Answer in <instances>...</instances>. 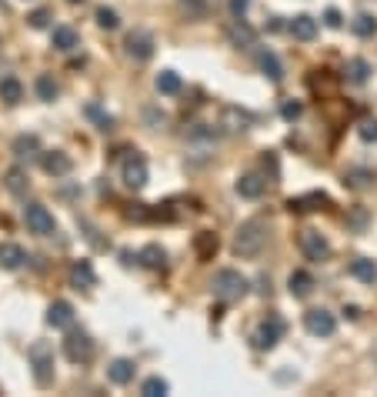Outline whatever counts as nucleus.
I'll list each match as a JSON object with an SVG mask.
<instances>
[{
    "mask_svg": "<svg viewBox=\"0 0 377 397\" xmlns=\"http://www.w3.org/2000/svg\"><path fill=\"white\" fill-rule=\"evenodd\" d=\"M267 244V224L260 220V217H251V220H244L237 234H234V254L244 260H254L260 250Z\"/></svg>",
    "mask_w": 377,
    "mask_h": 397,
    "instance_id": "nucleus-1",
    "label": "nucleus"
},
{
    "mask_svg": "<svg viewBox=\"0 0 377 397\" xmlns=\"http://www.w3.org/2000/svg\"><path fill=\"white\" fill-rule=\"evenodd\" d=\"M247 277L241 274V271H234V267H224V271H217L214 274V284H211V290H214V297H221L224 304H234V301H241L244 294H247Z\"/></svg>",
    "mask_w": 377,
    "mask_h": 397,
    "instance_id": "nucleus-2",
    "label": "nucleus"
},
{
    "mask_svg": "<svg viewBox=\"0 0 377 397\" xmlns=\"http://www.w3.org/2000/svg\"><path fill=\"white\" fill-rule=\"evenodd\" d=\"M27 361H31V370H34V381L47 387L54 381V344L50 340H34L27 347Z\"/></svg>",
    "mask_w": 377,
    "mask_h": 397,
    "instance_id": "nucleus-3",
    "label": "nucleus"
},
{
    "mask_svg": "<svg viewBox=\"0 0 377 397\" xmlns=\"http://www.w3.org/2000/svg\"><path fill=\"white\" fill-rule=\"evenodd\" d=\"M64 357L71 361V364H87L94 357V340L87 331H71V334L64 337Z\"/></svg>",
    "mask_w": 377,
    "mask_h": 397,
    "instance_id": "nucleus-4",
    "label": "nucleus"
},
{
    "mask_svg": "<svg viewBox=\"0 0 377 397\" xmlns=\"http://www.w3.org/2000/svg\"><path fill=\"white\" fill-rule=\"evenodd\" d=\"M24 224H27V230L37 234V237H50V234L57 230V220H54V214L47 211L44 204H27V207H24Z\"/></svg>",
    "mask_w": 377,
    "mask_h": 397,
    "instance_id": "nucleus-5",
    "label": "nucleus"
},
{
    "mask_svg": "<svg viewBox=\"0 0 377 397\" xmlns=\"http://www.w3.org/2000/svg\"><path fill=\"white\" fill-rule=\"evenodd\" d=\"M284 337V321L277 317V314H267L264 321L257 324V331H254V347L257 351H271V347H277V340Z\"/></svg>",
    "mask_w": 377,
    "mask_h": 397,
    "instance_id": "nucleus-6",
    "label": "nucleus"
},
{
    "mask_svg": "<svg viewBox=\"0 0 377 397\" xmlns=\"http://www.w3.org/2000/svg\"><path fill=\"white\" fill-rule=\"evenodd\" d=\"M154 37L147 31H131L127 33V40H124V54L131 57L134 63H147L154 57Z\"/></svg>",
    "mask_w": 377,
    "mask_h": 397,
    "instance_id": "nucleus-7",
    "label": "nucleus"
},
{
    "mask_svg": "<svg viewBox=\"0 0 377 397\" xmlns=\"http://www.w3.org/2000/svg\"><path fill=\"white\" fill-rule=\"evenodd\" d=\"M301 254L307 260H314V264H320V260L331 257V244H327V237L320 234V230H301Z\"/></svg>",
    "mask_w": 377,
    "mask_h": 397,
    "instance_id": "nucleus-8",
    "label": "nucleus"
},
{
    "mask_svg": "<svg viewBox=\"0 0 377 397\" xmlns=\"http://www.w3.org/2000/svg\"><path fill=\"white\" fill-rule=\"evenodd\" d=\"M304 327H307V334L314 337H331L337 331V317L331 310H324V307H314V310L304 314Z\"/></svg>",
    "mask_w": 377,
    "mask_h": 397,
    "instance_id": "nucleus-9",
    "label": "nucleus"
},
{
    "mask_svg": "<svg viewBox=\"0 0 377 397\" xmlns=\"http://www.w3.org/2000/svg\"><path fill=\"white\" fill-rule=\"evenodd\" d=\"M121 174H124V183H127L131 190H140V187H147V181H151V170H147V160H144V157H127Z\"/></svg>",
    "mask_w": 377,
    "mask_h": 397,
    "instance_id": "nucleus-10",
    "label": "nucleus"
},
{
    "mask_svg": "<svg viewBox=\"0 0 377 397\" xmlns=\"http://www.w3.org/2000/svg\"><path fill=\"white\" fill-rule=\"evenodd\" d=\"M227 40L234 47H241V50H251V47L257 44V33H254V27H247L244 17H234V20L227 24Z\"/></svg>",
    "mask_w": 377,
    "mask_h": 397,
    "instance_id": "nucleus-11",
    "label": "nucleus"
},
{
    "mask_svg": "<svg viewBox=\"0 0 377 397\" xmlns=\"http://www.w3.org/2000/svg\"><path fill=\"white\" fill-rule=\"evenodd\" d=\"M67 280H71V287H77V290H91L94 284H97L94 264L91 260H74L71 271H67Z\"/></svg>",
    "mask_w": 377,
    "mask_h": 397,
    "instance_id": "nucleus-12",
    "label": "nucleus"
},
{
    "mask_svg": "<svg viewBox=\"0 0 377 397\" xmlns=\"http://www.w3.org/2000/svg\"><path fill=\"white\" fill-rule=\"evenodd\" d=\"M251 123H254V114H251V110H241V107L221 110V127H227L230 134H244Z\"/></svg>",
    "mask_w": 377,
    "mask_h": 397,
    "instance_id": "nucleus-13",
    "label": "nucleus"
},
{
    "mask_svg": "<svg viewBox=\"0 0 377 397\" xmlns=\"http://www.w3.org/2000/svg\"><path fill=\"white\" fill-rule=\"evenodd\" d=\"M137 374V364L131 361V357H117V361H110L107 364V381L117 384V387H124V384H131Z\"/></svg>",
    "mask_w": 377,
    "mask_h": 397,
    "instance_id": "nucleus-14",
    "label": "nucleus"
},
{
    "mask_svg": "<svg viewBox=\"0 0 377 397\" xmlns=\"http://www.w3.org/2000/svg\"><path fill=\"white\" fill-rule=\"evenodd\" d=\"M40 164H44V170L50 174V177H67V174H71V167H74V160H71L64 151L40 153Z\"/></svg>",
    "mask_w": 377,
    "mask_h": 397,
    "instance_id": "nucleus-15",
    "label": "nucleus"
},
{
    "mask_svg": "<svg viewBox=\"0 0 377 397\" xmlns=\"http://www.w3.org/2000/svg\"><path fill=\"white\" fill-rule=\"evenodd\" d=\"M27 264V250L20 244H14V241H3L0 244V267L3 271H20Z\"/></svg>",
    "mask_w": 377,
    "mask_h": 397,
    "instance_id": "nucleus-16",
    "label": "nucleus"
},
{
    "mask_svg": "<svg viewBox=\"0 0 377 397\" xmlns=\"http://www.w3.org/2000/svg\"><path fill=\"white\" fill-rule=\"evenodd\" d=\"M257 70L267 77V80H274V84H281V80H284V63L277 61V54H274V50H260V54H257Z\"/></svg>",
    "mask_w": 377,
    "mask_h": 397,
    "instance_id": "nucleus-17",
    "label": "nucleus"
},
{
    "mask_svg": "<svg viewBox=\"0 0 377 397\" xmlns=\"http://www.w3.org/2000/svg\"><path fill=\"white\" fill-rule=\"evenodd\" d=\"M327 204H331V197H327V194L311 190V194H304V197H290V200H287V211L301 214V211H320V207H327Z\"/></svg>",
    "mask_w": 377,
    "mask_h": 397,
    "instance_id": "nucleus-18",
    "label": "nucleus"
},
{
    "mask_svg": "<svg viewBox=\"0 0 377 397\" xmlns=\"http://www.w3.org/2000/svg\"><path fill=\"white\" fill-rule=\"evenodd\" d=\"M47 324L50 327H71L74 324V304L71 301H54L47 307Z\"/></svg>",
    "mask_w": 377,
    "mask_h": 397,
    "instance_id": "nucleus-19",
    "label": "nucleus"
},
{
    "mask_svg": "<svg viewBox=\"0 0 377 397\" xmlns=\"http://www.w3.org/2000/svg\"><path fill=\"white\" fill-rule=\"evenodd\" d=\"M287 31L294 40H314L317 37V20L311 14H297L290 24H287Z\"/></svg>",
    "mask_w": 377,
    "mask_h": 397,
    "instance_id": "nucleus-20",
    "label": "nucleus"
},
{
    "mask_svg": "<svg viewBox=\"0 0 377 397\" xmlns=\"http://www.w3.org/2000/svg\"><path fill=\"white\" fill-rule=\"evenodd\" d=\"M264 190H267V181H264L260 174H244L241 181H237V194H241L244 200L264 197Z\"/></svg>",
    "mask_w": 377,
    "mask_h": 397,
    "instance_id": "nucleus-21",
    "label": "nucleus"
},
{
    "mask_svg": "<svg viewBox=\"0 0 377 397\" xmlns=\"http://www.w3.org/2000/svg\"><path fill=\"white\" fill-rule=\"evenodd\" d=\"M3 187L14 194V197H24L27 190H31V177H27V170L24 167H10L3 174Z\"/></svg>",
    "mask_w": 377,
    "mask_h": 397,
    "instance_id": "nucleus-22",
    "label": "nucleus"
},
{
    "mask_svg": "<svg viewBox=\"0 0 377 397\" xmlns=\"http://www.w3.org/2000/svg\"><path fill=\"white\" fill-rule=\"evenodd\" d=\"M217 247H221V241H217V234H214V230H200V234L194 237V254H197V260H214Z\"/></svg>",
    "mask_w": 377,
    "mask_h": 397,
    "instance_id": "nucleus-23",
    "label": "nucleus"
},
{
    "mask_svg": "<svg viewBox=\"0 0 377 397\" xmlns=\"http://www.w3.org/2000/svg\"><path fill=\"white\" fill-rule=\"evenodd\" d=\"M287 290H290V297H311L314 277L307 274V271H290V277H287Z\"/></svg>",
    "mask_w": 377,
    "mask_h": 397,
    "instance_id": "nucleus-24",
    "label": "nucleus"
},
{
    "mask_svg": "<svg viewBox=\"0 0 377 397\" xmlns=\"http://www.w3.org/2000/svg\"><path fill=\"white\" fill-rule=\"evenodd\" d=\"M37 153H40V140H37V134H20V137L14 140L17 160H31V157H37Z\"/></svg>",
    "mask_w": 377,
    "mask_h": 397,
    "instance_id": "nucleus-25",
    "label": "nucleus"
},
{
    "mask_svg": "<svg viewBox=\"0 0 377 397\" xmlns=\"http://www.w3.org/2000/svg\"><path fill=\"white\" fill-rule=\"evenodd\" d=\"M50 44H54V50H61V54H71L77 47V31L74 27H54L50 31Z\"/></svg>",
    "mask_w": 377,
    "mask_h": 397,
    "instance_id": "nucleus-26",
    "label": "nucleus"
},
{
    "mask_svg": "<svg viewBox=\"0 0 377 397\" xmlns=\"http://www.w3.org/2000/svg\"><path fill=\"white\" fill-rule=\"evenodd\" d=\"M154 87L157 93H164V97H174V93H181V74H174V70H161V74L154 77Z\"/></svg>",
    "mask_w": 377,
    "mask_h": 397,
    "instance_id": "nucleus-27",
    "label": "nucleus"
},
{
    "mask_svg": "<svg viewBox=\"0 0 377 397\" xmlns=\"http://www.w3.org/2000/svg\"><path fill=\"white\" fill-rule=\"evenodd\" d=\"M137 264H144V267H151V271H161L167 264V254L161 244H147L140 254H137Z\"/></svg>",
    "mask_w": 377,
    "mask_h": 397,
    "instance_id": "nucleus-28",
    "label": "nucleus"
},
{
    "mask_svg": "<svg viewBox=\"0 0 377 397\" xmlns=\"http://www.w3.org/2000/svg\"><path fill=\"white\" fill-rule=\"evenodd\" d=\"M344 77L350 80V84H367V77H371V63L364 61V57H350L347 61V67H344Z\"/></svg>",
    "mask_w": 377,
    "mask_h": 397,
    "instance_id": "nucleus-29",
    "label": "nucleus"
},
{
    "mask_svg": "<svg viewBox=\"0 0 377 397\" xmlns=\"http://www.w3.org/2000/svg\"><path fill=\"white\" fill-rule=\"evenodd\" d=\"M0 100L3 104H20L24 100V84L17 77H3L0 80Z\"/></svg>",
    "mask_w": 377,
    "mask_h": 397,
    "instance_id": "nucleus-30",
    "label": "nucleus"
},
{
    "mask_svg": "<svg viewBox=\"0 0 377 397\" xmlns=\"http://www.w3.org/2000/svg\"><path fill=\"white\" fill-rule=\"evenodd\" d=\"M350 274L357 277V280H364V284H374L377 280V264L371 257H357V260H350Z\"/></svg>",
    "mask_w": 377,
    "mask_h": 397,
    "instance_id": "nucleus-31",
    "label": "nucleus"
},
{
    "mask_svg": "<svg viewBox=\"0 0 377 397\" xmlns=\"http://www.w3.org/2000/svg\"><path fill=\"white\" fill-rule=\"evenodd\" d=\"M34 87H37V97L47 100V104H50V100H57V93H61V84L54 80V74H40Z\"/></svg>",
    "mask_w": 377,
    "mask_h": 397,
    "instance_id": "nucleus-32",
    "label": "nucleus"
},
{
    "mask_svg": "<svg viewBox=\"0 0 377 397\" xmlns=\"http://www.w3.org/2000/svg\"><path fill=\"white\" fill-rule=\"evenodd\" d=\"M94 20H97L101 31H117V27H121V14H117L114 7H97V10H94Z\"/></svg>",
    "mask_w": 377,
    "mask_h": 397,
    "instance_id": "nucleus-33",
    "label": "nucleus"
},
{
    "mask_svg": "<svg viewBox=\"0 0 377 397\" xmlns=\"http://www.w3.org/2000/svg\"><path fill=\"white\" fill-rule=\"evenodd\" d=\"M344 183L347 187H354V190H364V187L374 183V174H371L367 167H354V170H347L344 174Z\"/></svg>",
    "mask_w": 377,
    "mask_h": 397,
    "instance_id": "nucleus-34",
    "label": "nucleus"
},
{
    "mask_svg": "<svg viewBox=\"0 0 377 397\" xmlns=\"http://www.w3.org/2000/svg\"><path fill=\"white\" fill-rule=\"evenodd\" d=\"M350 31L357 33V37H374L377 33V20L371 14H357L350 20Z\"/></svg>",
    "mask_w": 377,
    "mask_h": 397,
    "instance_id": "nucleus-35",
    "label": "nucleus"
},
{
    "mask_svg": "<svg viewBox=\"0 0 377 397\" xmlns=\"http://www.w3.org/2000/svg\"><path fill=\"white\" fill-rule=\"evenodd\" d=\"M167 391H170V384H167L164 377H157V374L140 384V394H144V397H164Z\"/></svg>",
    "mask_w": 377,
    "mask_h": 397,
    "instance_id": "nucleus-36",
    "label": "nucleus"
},
{
    "mask_svg": "<svg viewBox=\"0 0 377 397\" xmlns=\"http://www.w3.org/2000/svg\"><path fill=\"white\" fill-rule=\"evenodd\" d=\"M357 137L367 140V144H374L377 140V117H364V121L357 123Z\"/></svg>",
    "mask_w": 377,
    "mask_h": 397,
    "instance_id": "nucleus-37",
    "label": "nucleus"
},
{
    "mask_svg": "<svg viewBox=\"0 0 377 397\" xmlns=\"http://www.w3.org/2000/svg\"><path fill=\"white\" fill-rule=\"evenodd\" d=\"M87 117H91V121H97V127H101V130H110V127H114V117H110V114H104L97 104H87Z\"/></svg>",
    "mask_w": 377,
    "mask_h": 397,
    "instance_id": "nucleus-38",
    "label": "nucleus"
},
{
    "mask_svg": "<svg viewBox=\"0 0 377 397\" xmlns=\"http://www.w3.org/2000/svg\"><path fill=\"white\" fill-rule=\"evenodd\" d=\"M181 7L187 10V17H204L211 10V0H181Z\"/></svg>",
    "mask_w": 377,
    "mask_h": 397,
    "instance_id": "nucleus-39",
    "label": "nucleus"
},
{
    "mask_svg": "<svg viewBox=\"0 0 377 397\" xmlns=\"http://www.w3.org/2000/svg\"><path fill=\"white\" fill-rule=\"evenodd\" d=\"M27 24H31L34 31H44L47 24H50V10H44V7H40V10H34V14H27Z\"/></svg>",
    "mask_w": 377,
    "mask_h": 397,
    "instance_id": "nucleus-40",
    "label": "nucleus"
},
{
    "mask_svg": "<svg viewBox=\"0 0 377 397\" xmlns=\"http://www.w3.org/2000/svg\"><path fill=\"white\" fill-rule=\"evenodd\" d=\"M301 104H297V100H284V104H281V117H284V121H297V117H301Z\"/></svg>",
    "mask_w": 377,
    "mask_h": 397,
    "instance_id": "nucleus-41",
    "label": "nucleus"
},
{
    "mask_svg": "<svg viewBox=\"0 0 377 397\" xmlns=\"http://www.w3.org/2000/svg\"><path fill=\"white\" fill-rule=\"evenodd\" d=\"M80 230H87L84 237H87V241H91L94 247H107V241H101V237H97V227H94L91 220H80Z\"/></svg>",
    "mask_w": 377,
    "mask_h": 397,
    "instance_id": "nucleus-42",
    "label": "nucleus"
},
{
    "mask_svg": "<svg viewBox=\"0 0 377 397\" xmlns=\"http://www.w3.org/2000/svg\"><path fill=\"white\" fill-rule=\"evenodd\" d=\"M324 24H327V27H334V31H337V27H344V17H341V10H337V7H331V10H327V14H324Z\"/></svg>",
    "mask_w": 377,
    "mask_h": 397,
    "instance_id": "nucleus-43",
    "label": "nucleus"
},
{
    "mask_svg": "<svg viewBox=\"0 0 377 397\" xmlns=\"http://www.w3.org/2000/svg\"><path fill=\"white\" fill-rule=\"evenodd\" d=\"M227 7H230V17H244L247 7H251V0H227Z\"/></svg>",
    "mask_w": 377,
    "mask_h": 397,
    "instance_id": "nucleus-44",
    "label": "nucleus"
},
{
    "mask_svg": "<svg viewBox=\"0 0 377 397\" xmlns=\"http://www.w3.org/2000/svg\"><path fill=\"white\" fill-rule=\"evenodd\" d=\"M347 224H350V227H364V224H367V211H364V207H357L354 214L347 217Z\"/></svg>",
    "mask_w": 377,
    "mask_h": 397,
    "instance_id": "nucleus-45",
    "label": "nucleus"
},
{
    "mask_svg": "<svg viewBox=\"0 0 377 397\" xmlns=\"http://www.w3.org/2000/svg\"><path fill=\"white\" fill-rule=\"evenodd\" d=\"M121 264H124V267H131V264H137V254H131V250H121Z\"/></svg>",
    "mask_w": 377,
    "mask_h": 397,
    "instance_id": "nucleus-46",
    "label": "nucleus"
},
{
    "mask_svg": "<svg viewBox=\"0 0 377 397\" xmlns=\"http://www.w3.org/2000/svg\"><path fill=\"white\" fill-rule=\"evenodd\" d=\"M67 3H84V0H67Z\"/></svg>",
    "mask_w": 377,
    "mask_h": 397,
    "instance_id": "nucleus-47",
    "label": "nucleus"
}]
</instances>
